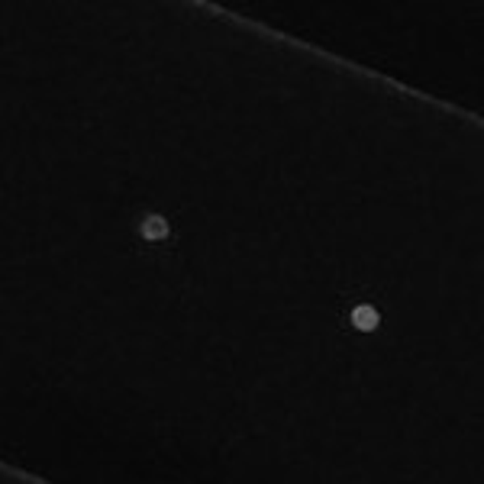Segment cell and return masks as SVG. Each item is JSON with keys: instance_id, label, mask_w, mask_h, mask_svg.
Instances as JSON below:
<instances>
[{"instance_id": "1", "label": "cell", "mask_w": 484, "mask_h": 484, "mask_svg": "<svg viewBox=\"0 0 484 484\" xmlns=\"http://www.w3.org/2000/svg\"><path fill=\"white\" fill-rule=\"evenodd\" d=\"M139 233H142V239H149V242H162V239L168 236V223H165V217H155V213H149V217L142 220Z\"/></svg>"}, {"instance_id": "2", "label": "cell", "mask_w": 484, "mask_h": 484, "mask_svg": "<svg viewBox=\"0 0 484 484\" xmlns=\"http://www.w3.org/2000/svg\"><path fill=\"white\" fill-rule=\"evenodd\" d=\"M352 326L361 329V333H371L375 326H378V310L368 307V304H361V307L352 310Z\"/></svg>"}]
</instances>
